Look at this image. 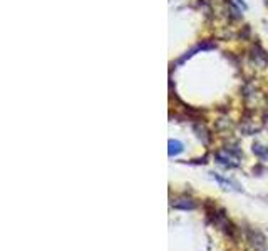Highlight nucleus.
<instances>
[{"mask_svg":"<svg viewBox=\"0 0 268 251\" xmlns=\"http://www.w3.org/2000/svg\"><path fill=\"white\" fill-rule=\"evenodd\" d=\"M236 2H238L241 7H245V2H243V0H236Z\"/></svg>","mask_w":268,"mask_h":251,"instance_id":"nucleus-2","label":"nucleus"},{"mask_svg":"<svg viewBox=\"0 0 268 251\" xmlns=\"http://www.w3.org/2000/svg\"><path fill=\"white\" fill-rule=\"evenodd\" d=\"M168 146H169V149H168L169 158H175V156H178L181 151H183V144H181L179 141H176V139H169Z\"/></svg>","mask_w":268,"mask_h":251,"instance_id":"nucleus-1","label":"nucleus"}]
</instances>
